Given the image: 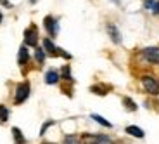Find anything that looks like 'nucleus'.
Here are the masks:
<instances>
[{"instance_id": "obj_17", "label": "nucleus", "mask_w": 159, "mask_h": 144, "mask_svg": "<svg viewBox=\"0 0 159 144\" xmlns=\"http://www.w3.org/2000/svg\"><path fill=\"white\" fill-rule=\"evenodd\" d=\"M64 144H81V142H80L75 136H68L66 139H64Z\"/></svg>"}, {"instance_id": "obj_1", "label": "nucleus", "mask_w": 159, "mask_h": 144, "mask_svg": "<svg viewBox=\"0 0 159 144\" xmlns=\"http://www.w3.org/2000/svg\"><path fill=\"white\" fill-rule=\"evenodd\" d=\"M142 84H143V89H145L149 94H152V96H157L159 94V84H157L156 78H152V76H143Z\"/></svg>"}, {"instance_id": "obj_5", "label": "nucleus", "mask_w": 159, "mask_h": 144, "mask_svg": "<svg viewBox=\"0 0 159 144\" xmlns=\"http://www.w3.org/2000/svg\"><path fill=\"white\" fill-rule=\"evenodd\" d=\"M45 28H47V31L50 33L52 36H54V35L57 33V24H56V21L52 19L50 16H48V17H45Z\"/></svg>"}, {"instance_id": "obj_11", "label": "nucleus", "mask_w": 159, "mask_h": 144, "mask_svg": "<svg viewBox=\"0 0 159 144\" xmlns=\"http://www.w3.org/2000/svg\"><path fill=\"white\" fill-rule=\"evenodd\" d=\"M97 139H99V136H92V134H85L83 137H81V144H95Z\"/></svg>"}, {"instance_id": "obj_20", "label": "nucleus", "mask_w": 159, "mask_h": 144, "mask_svg": "<svg viewBox=\"0 0 159 144\" xmlns=\"http://www.w3.org/2000/svg\"><path fill=\"white\" fill-rule=\"evenodd\" d=\"M62 75H64V78H68V80L71 78V73H69V68H68V66L62 70Z\"/></svg>"}, {"instance_id": "obj_15", "label": "nucleus", "mask_w": 159, "mask_h": 144, "mask_svg": "<svg viewBox=\"0 0 159 144\" xmlns=\"http://www.w3.org/2000/svg\"><path fill=\"white\" fill-rule=\"evenodd\" d=\"M92 118H93L95 122H99L100 125H104V127H111V123H109V122L106 120V118H102V116H99V115H92Z\"/></svg>"}, {"instance_id": "obj_2", "label": "nucleus", "mask_w": 159, "mask_h": 144, "mask_svg": "<svg viewBox=\"0 0 159 144\" xmlns=\"http://www.w3.org/2000/svg\"><path fill=\"white\" fill-rule=\"evenodd\" d=\"M28 96H30V84H21V85H17V89H16V104H21V103H24V101L28 99Z\"/></svg>"}, {"instance_id": "obj_14", "label": "nucleus", "mask_w": 159, "mask_h": 144, "mask_svg": "<svg viewBox=\"0 0 159 144\" xmlns=\"http://www.w3.org/2000/svg\"><path fill=\"white\" fill-rule=\"evenodd\" d=\"M106 90H107V87H100V85H93V87H92V92L99 94V96H104V94H107Z\"/></svg>"}, {"instance_id": "obj_22", "label": "nucleus", "mask_w": 159, "mask_h": 144, "mask_svg": "<svg viewBox=\"0 0 159 144\" xmlns=\"http://www.w3.org/2000/svg\"><path fill=\"white\" fill-rule=\"evenodd\" d=\"M0 21H2V12H0Z\"/></svg>"}, {"instance_id": "obj_21", "label": "nucleus", "mask_w": 159, "mask_h": 144, "mask_svg": "<svg viewBox=\"0 0 159 144\" xmlns=\"http://www.w3.org/2000/svg\"><path fill=\"white\" fill-rule=\"evenodd\" d=\"M50 125H52V122H47V123H45L43 127H42V132H40V134H43L45 130H47V127H50Z\"/></svg>"}, {"instance_id": "obj_8", "label": "nucleus", "mask_w": 159, "mask_h": 144, "mask_svg": "<svg viewBox=\"0 0 159 144\" xmlns=\"http://www.w3.org/2000/svg\"><path fill=\"white\" fill-rule=\"evenodd\" d=\"M43 47H45V50H47L48 54H52V56H56V54H59V52H57L59 49H57L56 45L52 44V42L48 40V38H45V40H43Z\"/></svg>"}, {"instance_id": "obj_19", "label": "nucleus", "mask_w": 159, "mask_h": 144, "mask_svg": "<svg viewBox=\"0 0 159 144\" xmlns=\"http://www.w3.org/2000/svg\"><path fill=\"white\" fill-rule=\"evenodd\" d=\"M43 59H45V52L42 49H36V61L38 63H43Z\"/></svg>"}, {"instance_id": "obj_10", "label": "nucleus", "mask_w": 159, "mask_h": 144, "mask_svg": "<svg viewBox=\"0 0 159 144\" xmlns=\"http://www.w3.org/2000/svg\"><path fill=\"white\" fill-rule=\"evenodd\" d=\"M57 80H59V73L57 71H48L47 73V76H45V82L47 84H57Z\"/></svg>"}, {"instance_id": "obj_23", "label": "nucleus", "mask_w": 159, "mask_h": 144, "mask_svg": "<svg viewBox=\"0 0 159 144\" xmlns=\"http://www.w3.org/2000/svg\"><path fill=\"white\" fill-rule=\"evenodd\" d=\"M114 2H116V4H119V0H114Z\"/></svg>"}, {"instance_id": "obj_6", "label": "nucleus", "mask_w": 159, "mask_h": 144, "mask_svg": "<svg viewBox=\"0 0 159 144\" xmlns=\"http://www.w3.org/2000/svg\"><path fill=\"white\" fill-rule=\"evenodd\" d=\"M107 31H109V35H111L112 42H116V44H119V42H121V36H119V31H118V28H116L114 24H109V26H107Z\"/></svg>"}, {"instance_id": "obj_3", "label": "nucleus", "mask_w": 159, "mask_h": 144, "mask_svg": "<svg viewBox=\"0 0 159 144\" xmlns=\"http://www.w3.org/2000/svg\"><path fill=\"white\" fill-rule=\"evenodd\" d=\"M24 42H26V45H31V47L36 45V42H38V33H36L35 26H31V28H28L24 31Z\"/></svg>"}, {"instance_id": "obj_12", "label": "nucleus", "mask_w": 159, "mask_h": 144, "mask_svg": "<svg viewBox=\"0 0 159 144\" xmlns=\"http://www.w3.org/2000/svg\"><path fill=\"white\" fill-rule=\"evenodd\" d=\"M12 134H14V139H16V142L17 144H24V137H23V134H21V130L19 128H12Z\"/></svg>"}, {"instance_id": "obj_4", "label": "nucleus", "mask_w": 159, "mask_h": 144, "mask_svg": "<svg viewBox=\"0 0 159 144\" xmlns=\"http://www.w3.org/2000/svg\"><path fill=\"white\" fill-rule=\"evenodd\" d=\"M142 54L151 63H159V47H147V49H143Z\"/></svg>"}, {"instance_id": "obj_18", "label": "nucleus", "mask_w": 159, "mask_h": 144, "mask_svg": "<svg viewBox=\"0 0 159 144\" xmlns=\"http://www.w3.org/2000/svg\"><path fill=\"white\" fill-rule=\"evenodd\" d=\"M95 144H112V141L109 139V137H106V136H99V139H97Z\"/></svg>"}, {"instance_id": "obj_13", "label": "nucleus", "mask_w": 159, "mask_h": 144, "mask_svg": "<svg viewBox=\"0 0 159 144\" xmlns=\"http://www.w3.org/2000/svg\"><path fill=\"white\" fill-rule=\"evenodd\" d=\"M123 104L126 106L128 109H130V111H135V109H137V104L133 103L131 99H128V97H125V99H123Z\"/></svg>"}, {"instance_id": "obj_7", "label": "nucleus", "mask_w": 159, "mask_h": 144, "mask_svg": "<svg viewBox=\"0 0 159 144\" xmlns=\"http://www.w3.org/2000/svg\"><path fill=\"white\" fill-rule=\"evenodd\" d=\"M126 134H130V136H133V137H143V130L142 128H139V127H135V125H130V127H126Z\"/></svg>"}, {"instance_id": "obj_9", "label": "nucleus", "mask_w": 159, "mask_h": 144, "mask_svg": "<svg viewBox=\"0 0 159 144\" xmlns=\"http://www.w3.org/2000/svg\"><path fill=\"white\" fill-rule=\"evenodd\" d=\"M28 59H30L28 49H26V47H21V49H19V56H17V61H19V64L28 63Z\"/></svg>"}, {"instance_id": "obj_24", "label": "nucleus", "mask_w": 159, "mask_h": 144, "mask_svg": "<svg viewBox=\"0 0 159 144\" xmlns=\"http://www.w3.org/2000/svg\"><path fill=\"white\" fill-rule=\"evenodd\" d=\"M43 144H52V142H43Z\"/></svg>"}, {"instance_id": "obj_16", "label": "nucleus", "mask_w": 159, "mask_h": 144, "mask_svg": "<svg viewBox=\"0 0 159 144\" xmlns=\"http://www.w3.org/2000/svg\"><path fill=\"white\" fill-rule=\"evenodd\" d=\"M7 118H9V111H7V108L0 104V120H2V122H5Z\"/></svg>"}]
</instances>
